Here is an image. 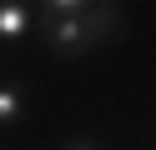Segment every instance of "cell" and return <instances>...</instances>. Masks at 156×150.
I'll return each mask as SVG.
<instances>
[{"mask_svg":"<svg viewBox=\"0 0 156 150\" xmlns=\"http://www.w3.org/2000/svg\"><path fill=\"white\" fill-rule=\"evenodd\" d=\"M66 150H101V140H96V135H76Z\"/></svg>","mask_w":156,"mask_h":150,"instance_id":"5b68a950","label":"cell"},{"mask_svg":"<svg viewBox=\"0 0 156 150\" xmlns=\"http://www.w3.org/2000/svg\"><path fill=\"white\" fill-rule=\"evenodd\" d=\"M25 115V85L20 80H0V130H10Z\"/></svg>","mask_w":156,"mask_h":150,"instance_id":"3957f363","label":"cell"},{"mask_svg":"<svg viewBox=\"0 0 156 150\" xmlns=\"http://www.w3.org/2000/svg\"><path fill=\"white\" fill-rule=\"evenodd\" d=\"M35 25H41L35 0H0V50H5V45H20V40H30Z\"/></svg>","mask_w":156,"mask_h":150,"instance_id":"7a4b0ae2","label":"cell"},{"mask_svg":"<svg viewBox=\"0 0 156 150\" xmlns=\"http://www.w3.org/2000/svg\"><path fill=\"white\" fill-rule=\"evenodd\" d=\"M96 5H106V0H35L41 20H71V15H91Z\"/></svg>","mask_w":156,"mask_h":150,"instance_id":"277c9868","label":"cell"},{"mask_svg":"<svg viewBox=\"0 0 156 150\" xmlns=\"http://www.w3.org/2000/svg\"><path fill=\"white\" fill-rule=\"evenodd\" d=\"M35 35H41V45L51 50L55 60H81V55H91L96 45H106L111 35H121V5H116V0H106V5H96L91 15L41 20V25H35Z\"/></svg>","mask_w":156,"mask_h":150,"instance_id":"6da1fadb","label":"cell"}]
</instances>
